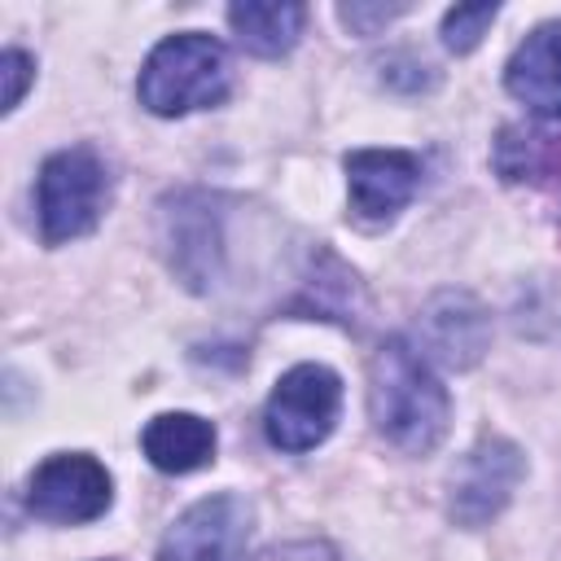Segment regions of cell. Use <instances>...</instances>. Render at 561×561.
Wrapping results in <instances>:
<instances>
[{"instance_id": "cell-1", "label": "cell", "mask_w": 561, "mask_h": 561, "mask_svg": "<svg viewBox=\"0 0 561 561\" xmlns=\"http://www.w3.org/2000/svg\"><path fill=\"white\" fill-rule=\"evenodd\" d=\"M368 412L390 447L421 456L447 434L451 399L416 346L386 337L368 364Z\"/></svg>"}, {"instance_id": "cell-12", "label": "cell", "mask_w": 561, "mask_h": 561, "mask_svg": "<svg viewBox=\"0 0 561 561\" xmlns=\"http://www.w3.org/2000/svg\"><path fill=\"white\" fill-rule=\"evenodd\" d=\"M140 447L162 473H193L215 456V425L197 412H162L145 425Z\"/></svg>"}, {"instance_id": "cell-8", "label": "cell", "mask_w": 561, "mask_h": 561, "mask_svg": "<svg viewBox=\"0 0 561 561\" xmlns=\"http://www.w3.org/2000/svg\"><path fill=\"white\" fill-rule=\"evenodd\" d=\"M522 473H526L522 451L508 438L486 434L451 473V517L460 526L491 522L508 504V495L522 482Z\"/></svg>"}, {"instance_id": "cell-9", "label": "cell", "mask_w": 561, "mask_h": 561, "mask_svg": "<svg viewBox=\"0 0 561 561\" xmlns=\"http://www.w3.org/2000/svg\"><path fill=\"white\" fill-rule=\"evenodd\" d=\"M342 167H346L351 210L364 224L394 219L421 188V162L408 149H355L346 153Z\"/></svg>"}, {"instance_id": "cell-4", "label": "cell", "mask_w": 561, "mask_h": 561, "mask_svg": "<svg viewBox=\"0 0 561 561\" xmlns=\"http://www.w3.org/2000/svg\"><path fill=\"white\" fill-rule=\"evenodd\" d=\"M337 408H342L337 373L324 364H298L267 394V408H263L267 443L280 451H311L316 443L329 438Z\"/></svg>"}, {"instance_id": "cell-5", "label": "cell", "mask_w": 561, "mask_h": 561, "mask_svg": "<svg viewBox=\"0 0 561 561\" xmlns=\"http://www.w3.org/2000/svg\"><path fill=\"white\" fill-rule=\"evenodd\" d=\"M114 478L88 451H57L48 456L26 482V508L44 522H92L110 508Z\"/></svg>"}, {"instance_id": "cell-15", "label": "cell", "mask_w": 561, "mask_h": 561, "mask_svg": "<svg viewBox=\"0 0 561 561\" xmlns=\"http://www.w3.org/2000/svg\"><path fill=\"white\" fill-rule=\"evenodd\" d=\"M500 4H456L443 13V44L451 53H469L478 48V39L486 35V26L495 22Z\"/></svg>"}, {"instance_id": "cell-3", "label": "cell", "mask_w": 561, "mask_h": 561, "mask_svg": "<svg viewBox=\"0 0 561 561\" xmlns=\"http://www.w3.org/2000/svg\"><path fill=\"white\" fill-rule=\"evenodd\" d=\"M105 202H110V167L92 145L57 149L39 167L35 206H39V232L48 245L92 232Z\"/></svg>"}, {"instance_id": "cell-6", "label": "cell", "mask_w": 561, "mask_h": 561, "mask_svg": "<svg viewBox=\"0 0 561 561\" xmlns=\"http://www.w3.org/2000/svg\"><path fill=\"white\" fill-rule=\"evenodd\" d=\"M254 508L224 491L188 504L158 543V561H241L250 543Z\"/></svg>"}, {"instance_id": "cell-18", "label": "cell", "mask_w": 561, "mask_h": 561, "mask_svg": "<svg viewBox=\"0 0 561 561\" xmlns=\"http://www.w3.org/2000/svg\"><path fill=\"white\" fill-rule=\"evenodd\" d=\"M259 561H342L329 543L320 539H298V543H280V548H267Z\"/></svg>"}, {"instance_id": "cell-14", "label": "cell", "mask_w": 561, "mask_h": 561, "mask_svg": "<svg viewBox=\"0 0 561 561\" xmlns=\"http://www.w3.org/2000/svg\"><path fill=\"white\" fill-rule=\"evenodd\" d=\"M298 307H307V311H316L324 320L351 324L355 311H359V280H355V272L342 267L333 254H324V272L316 267V276L302 280V302Z\"/></svg>"}, {"instance_id": "cell-17", "label": "cell", "mask_w": 561, "mask_h": 561, "mask_svg": "<svg viewBox=\"0 0 561 561\" xmlns=\"http://www.w3.org/2000/svg\"><path fill=\"white\" fill-rule=\"evenodd\" d=\"M408 4H342L337 9V18L355 31V35H373L381 22H390V18H399Z\"/></svg>"}, {"instance_id": "cell-11", "label": "cell", "mask_w": 561, "mask_h": 561, "mask_svg": "<svg viewBox=\"0 0 561 561\" xmlns=\"http://www.w3.org/2000/svg\"><path fill=\"white\" fill-rule=\"evenodd\" d=\"M508 92L539 118H561V18L535 26L504 66Z\"/></svg>"}, {"instance_id": "cell-10", "label": "cell", "mask_w": 561, "mask_h": 561, "mask_svg": "<svg viewBox=\"0 0 561 561\" xmlns=\"http://www.w3.org/2000/svg\"><path fill=\"white\" fill-rule=\"evenodd\" d=\"M421 355L438 359L447 368H469L482 359L486 342H491V320L482 311V302L465 289H443L425 302L421 311Z\"/></svg>"}, {"instance_id": "cell-13", "label": "cell", "mask_w": 561, "mask_h": 561, "mask_svg": "<svg viewBox=\"0 0 561 561\" xmlns=\"http://www.w3.org/2000/svg\"><path fill=\"white\" fill-rule=\"evenodd\" d=\"M302 22H307V9L302 4H289V0H272V4H259V0H245V4H232L228 9V26L237 35V44L254 57H280L298 44L302 35Z\"/></svg>"}, {"instance_id": "cell-16", "label": "cell", "mask_w": 561, "mask_h": 561, "mask_svg": "<svg viewBox=\"0 0 561 561\" xmlns=\"http://www.w3.org/2000/svg\"><path fill=\"white\" fill-rule=\"evenodd\" d=\"M0 75H4V114L9 110H18V101H22V92H26V83H31V57L26 53H18V48H9L4 57H0Z\"/></svg>"}, {"instance_id": "cell-7", "label": "cell", "mask_w": 561, "mask_h": 561, "mask_svg": "<svg viewBox=\"0 0 561 561\" xmlns=\"http://www.w3.org/2000/svg\"><path fill=\"white\" fill-rule=\"evenodd\" d=\"M158 232L167 263L188 289H210L219 280V259H224V237H219V210L215 197L184 188L162 202L158 210Z\"/></svg>"}, {"instance_id": "cell-2", "label": "cell", "mask_w": 561, "mask_h": 561, "mask_svg": "<svg viewBox=\"0 0 561 561\" xmlns=\"http://www.w3.org/2000/svg\"><path fill=\"white\" fill-rule=\"evenodd\" d=\"M140 105L162 118H180L202 105H219L228 92V53L202 31L162 39L140 66Z\"/></svg>"}]
</instances>
